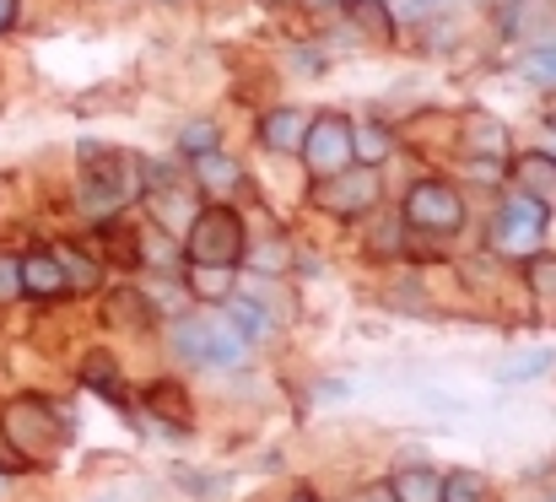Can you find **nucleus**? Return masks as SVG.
<instances>
[{
    "mask_svg": "<svg viewBox=\"0 0 556 502\" xmlns=\"http://www.w3.org/2000/svg\"><path fill=\"white\" fill-rule=\"evenodd\" d=\"M168 346H174V356L189 362V367H222V373H227V367H243V362L254 356V340L227 319L222 303H205V309L179 314V319L168 325Z\"/></svg>",
    "mask_w": 556,
    "mask_h": 502,
    "instance_id": "nucleus-1",
    "label": "nucleus"
},
{
    "mask_svg": "<svg viewBox=\"0 0 556 502\" xmlns=\"http://www.w3.org/2000/svg\"><path fill=\"white\" fill-rule=\"evenodd\" d=\"M81 178H76V205H81V216L87 222H114L136 194H141V173L130 167L125 152H114V147H98V141H87L81 147Z\"/></svg>",
    "mask_w": 556,
    "mask_h": 502,
    "instance_id": "nucleus-2",
    "label": "nucleus"
},
{
    "mask_svg": "<svg viewBox=\"0 0 556 502\" xmlns=\"http://www.w3.org/2000/svg\"><path fill=\"white\" fill-rule=\"evenodd\" d=\"M0 432H5V443L22 454V465H49V460L65 449V438H71L65 416H60L49 400H38V394L11 400V405L0 411Z\"/></svg>",
    "mask_w": 556,
    "mask_h": 502,
    "instance_id": "nucleus-3",
    "label": "nucleus"
},
{
    "mask_svg": "<svg viewBox=\"0 0 556 502\" xmlns=\"http://www.w3.org/2000/svg\"><path fill=\"white\" fill-rule=\"evenodd\" d=\"M179 249H185V265H243L249 222L227 200H205L200 216L189 222V233L179 238Z\"/></svg>",
    "mask_w": 556,
    "mask_h": 502,
    "instance_id": "nucleus-4",
    "label": "nucleus"
},
{
    "mask_svg": "<svg viewBox=\"0 0 556 502\" xmlns=\"http://www.w3.org/2000/svg\"><path fill=\"white\" fill-rule=\"evenodd\" d=\"M546 227H552V205L535 200V194H525V189H514L492 211V249L503 260H530V254H541Z\"/></svg>",
    "mask_w": 556,
    "mask_h": 502,
    "instance_id": "nucleus-5",
    "label": "nucleus"
},
{
    "mask_svg": "<svg viewBox=\"0 0 556 502\" xmlns=\"http://www.w3.org/2000/svg\"><path fill=\"white\" fill-rule=\"evenodd\" d=\"M465 194L448 178H416L400 200V222L405 233H427V238H454L465 227Z\"/></svg>",
    "mask_w": 556,
    "mask_h": 502,
    "instance_id": "nucleus-6",
    "label": "nucleus"
},
{
    "mask_svg": "<svg viewBox=\"0 0 556 502\" xmlns=\"http://www.w3.org/2000/svg\"><path fill=\"white\" fill-rule=\"evenodd\" d=\"M378 200H383V178L368 163H352L341 173H330V178H314V189H308V205L336 216V222H363V216L378 211Z\"/></svg>",
    "mask_w": 556,
    "mask_h": 502,
    "instance_id": "nucleus-7",
    "label": "nucleus"
},
{
    "mask_svg": "<svg viewBox=\"0 0 556 502\" xmlns=\"http://www.w3.org/2000/svg\"><path fill=\"white\" fill-rule=\"evenodd\" d=\"M298 158H303V173H308V178H330V173L352 167V163H357V152H352V120H346L341 109L314 114Z\"/></svg>",
    "mask_w": 556,
    "mask_h": 502,
    "instance_id": "nucleus-8",
    "label": "nucleus"
},
{
    "mask_svg": "<svg viewBox=\"0 0 556 502\" xmlns=\"http://www.w3.org/2000/svg\"><path fill=\"white\" fill-rule=\"evenodd\" d=\"M200 189H194V178L185 173H147V211H152V227L157 233H168V238H185L189 222L200 216Z\"/></svg>",
    "mask_w": 556,
    "mask_h": 502,
    "instance_id": "nucleus-9",
    "label": "nucleus"
},
{
    "mask_svg": "<svg viewBox=\"0 0 556 502\" xmlns=\"http://www.w3.org/2000/svg\"><path fill=\"white\" fill-rule=\"evenodd\" d=\"M308 109H298V103H276V109H265L260 114V147L270 152V158H298L303 152V136H308Z\"/></svg>",
    "mask_w": 556,
    "mask_h": 502,
    "instance_id": "nucleus-10",
    "label": "nucleus"
},
{
    "mask_svg": "<svg viewBox=\"0 0 556 502\" xmlns=\"http://www.w3.org/2000/svg\"><path fill=\"white\" fill-rule=\"evenodd\" d=\"M189 178H194L200 200H232V194L249 184V173L232 163L222 147H216V152H200V158H189Z\"/></svg>",
    "mask_w": 556,
    "mask_h": 502,
    "instance_id": "nucleus-11",
    "label": "nucleus"
},
{
    "mask_svg": "<svg viewBox=\"0 0 556 502\" xmlns=\"http://www.w3.org/2000/svg\"><path fill=\"white\" fill-rule=\"evenodd\" d=\"M16 265H22V298H33V303L71 298V287H65V271H60L54 249H27V254H16Z\"/></svg>",
    "mask_w": 556,
    "mask_h": 502,
    "instance_id": "nucleus-12",
    "label": "nucleus"
},
{
    "mask_svg": "<svg viewBox=\"0 0 556 502\" xmlns=\"http://www.w3.org/2000/svg\"><path fill=\"white\" fill-rule=\"evenodd\" d=\"M185 292L200 303H227L238 292V265H185Z\"/></svg>",
    "mask_w": 556,
    "mask_h": 502,
    "instance_id": "nucleus-13",
    "label": "nucleus"
},
{
    "mask_svg": "<svg viewBox=\"0 0 556 502\" xmlns=\"http://www.w3.org/2000/svg\"><path fill=\"white\" fill-rule=\"evenodd\" d=\"M394 130L383 125V120H352V152H357V163L368 167H383L389 158H394Z\"/></svg>",
    "mask_w": 556,
    "mask_h": 502,
    "instance_id": "nucleus-14",
    "label": "nucleus"
},
{
    "mask_svg": "<svg viewBox=\"0 0 556 502\" xmlns=\"http://www.w3.org/2000/svg\"><path fill=\"white\" fill-rule=\"evenodd\" d=\"M389 498L394 502H443V476L427 465H405L389 476Z\"/></svg>",
    "mask_w": 556,
    "mask_h": 502,
    "instance_id": "nucleus-15",
    "label": "nucleus"
},
{
    "mask_svg": "<svg viewBox=\"0 0 556 502\" xmlns=\"http://www.w3.org/2000/svg\"><path fill=\"white\" fill-rule=\"evenodd\" d=\"M292 265V243L287 238H249V249H243V265L238 271H249V276H281Z\"/></svg>",
    "mask_w": 556,
    "mask_h": 502,
    "instance_id": "nucleus-16",
    "label": "nucleus"
},
{
    "mask_svg": "<svg viewBox=\"0 0 556 502\" xmlns=\"http://www.w3.org/2000/svg\"><path fill=\"white\" fill-rule=\"evenodd\" d=\"M54 260H60V271H65V287H71V292H92V287L103 281V260H98V254H87V249H76V243H60V249H54Z\"/></svg>",
    "mask_w": 556,
    "mask_h": 502,
    "instance_id": "nucleus-17",
    "label": "nucleus"
},
{
    "mask_svg": "<svg viewBox=\"0 0 556 502\" xmlns=\"http://www.w3.org/2000/svg\"><path fill=\"white\" fill-rule=\"evenodd\" d=\"M514 184L525 189V194H535V200H556V163L546 152H530V158H519L514 163Z\"/></svg>",
    "mask_w": 556,
    "mask_h": 502,
    "instance_id": "nucleus-18",
    "label": "nucleus"
},
{
    "mask_svg": "<svg viewBox=\"0 0 556 502\" xmlns=\"http://www.w3.org/2000/svg\"><path fill=\"white\" fill-rule=\"evenodd\" d=\"M503 152H508V130H503L497 120L476 114V120L465 125V158H492V163H503Z\"/></svg>",
    "mask_w": 556,
    "mask_h": 502,
    "instance_id": "nucleus-19",
    "label": "nucleus"
},
{
    "mask_svg": "<svg viewBox=\"0 0 556 502\" xmlns=\"http://www.w3.org/2000/svg\"><path fill=\"white\" fill-rule=\"evenodd\" d=\"M147 405H152V422H168V427H189V405L179 384H152L147 389Z\"/></svg>",
    "mask_w": 556,
    "mask_h": 502,
    "instance_id": "nucleus-20",
    "label": "nucleus"
},
{
    "mask_svg": "<svg viewBox=\"0 0 556 502\" xmlns=\"http://www.w3.org/2000/svg\"><path fill=\"white\" fill-rule=\"evenodd\" d=\"M443 502H497V492L481 470H448L443 476Z\"/></svg>",
    "mask_w": 556,
    "mask_h": 502,
    "instance_id": "nucleus-21",
    "label": "nucleus"
},
{
    "mask_svg": "<svg viewBox=\"0 0 556 502\" xmlns=\"http://www.w3.org/2000/svg\"><path fill=\"white\" fill-rule=\"evenodd\" d=\"M519 76H525L530 87H541V92H556V43L530 49V54L519 60Z\"/></svg>",
    "mask_w": 556,
    "mask_h": 502,
    "instance_id": "nucleus-22",
    "label": "nucleus"
},
{
    "mask_svg": "<svg viewBox=\"0 0 556 502\" xmlns=\"http://www.w3.org/2000/svg\"><path fill=\"white\" fill-rule=\"evenodd\" d=\"M81 378H87V389H98V394H109V400H125V389H119V367H114L103 351H92V356H87Z\"/></svg>",
    "mask_w": 556,
    "mask_h": 502,
    "instance_id": "nucleus-23",
    "label": "nucleus"
},
{
    "mask_svg": "<svg viewBox=\"0 0 556 502\" xmlns=\"http://www.w3.org/2000/svg\"><path fill=\"white\" fill-rule=\"evenodd\" d=\"M216 147H222V130H216V120H185V130H179V152H185V158L216 152Z\"/></svg>",
    "mask_w": 556,
    "mask_h": 502,
    "instance_id": "nucleus-24",
    "label": "nucleus"
},
{
    "mask_svg": "<svg viewBox=\"0 0 556 502\" xmlns=\"http://www.w3.org/2000/svg\"><path fill=\"white\" fill-rule=\"evenodd\" d=\"M546 367H552V351H519L514 362L497 367V378H503V384H525V378H541Z\"/></svg>",
    "mask_w": 556,
    "mask_h": 502,
    "instance_id": "nucleus-25",
    "label": "nucleus"
},
{
    "mask_svg": "<svg viewBox=\"0 0 556 502\" xmlns=\"http://www.w3.org/2000/svg\"><path fill=\"white\" fill-rule=\"evenodd\" d=\"M525 265H530V292H535V298H556V260L552 254H530Z\"/></svg>",
    "mask_w": 556,
    "mask_h": 502,
    "instance_id": "nucleus-26",
    "label": "nucleus"
},
{
    "mask_svg": "<svg viewBox=\"0 0 556 502\" xmlns=\"http://www.w3.org/2000/svg\"><path fill=\"white\" fill-rule=\"evenodd\" d=\"M22 298V265L16 254H0V303H16Z\"/></svg>",
    "mask_w": 556,
    "mask_h": 502,
    "instance_id": "nucleus-27",
    "label": "nucleus"
},
{
    "mask_svg": "<svg viewBox=\"0 0 556 502\" xmlns=\"http://www.w3.org/2000/svg\"><path fill=\"white\" fill-rule=\"evenodd\" d=\"M303 11H319V16H336V11H346V0H298Z\"/></svg>",
    "mask_w": 556,
    "mask_h": 502,
    "instance_id": "nucleus-28",
    "label": "nucleus"
},
{
    "mask_svg": "<svg viewBox=\"0 0 556 502\" xmlns=\"http://www.w3.org/2000/svg\"><path fill=\"white\" fill-rule=\"evenodd\" d=\"M541 152H546V158L556 163V114L546 120V130H541Z\"/></svg>",
    "mask_w": 556,
    "mask_h": 502,
    "instance_id": "nucleus-29",
    "label": "nucleus"
},
{
    "mask_svg": "<svg viewBox=\"0 0 556 502\" xmlns=\"http://www.w3.org/2000/svg\"><path fill=\"white\" fill-rule=\"evenodd\" d=\"M357 502H394V498H389V487H368Z\"/></svg>",
    "mask_w": 556,
    "mask_h": 502,
    "instance_id": "nucleus-30",
    "label": "nucleus"
},
{
    "mask_svg": "<svg viewBox=\"0 0 556 502\" xmlns=\"http://www.w3.org/2000/svg\"><path fill=\"white\" fill-rule=\"evenodd\" d=\"M11 16H16V0H0V33L11 27Z\"/></svg>",
    "mask_w": 556,
    "mask_h": 502,
    "instance_id": "nucleus-31",
    "label": "nucleus"
},
{
    "mask_svg": "<svg viewBox=\"0 0 556 502\" xmlns=\"http://www.w3.org/2000/svg\"><path fill=\"white\" fill-rule=\"evenodd\" d=\"M421 5H427V11H438V5H448V0H421Z\"/></svg>",
    "mask_w": 556,
    "mask_h": 502,
    "instance_id": "nucleus-32",
    "label": "nucleus"
},
{
    "mask_svg": "<svg viewBox=\"0 0 556 502\" xmlns=\"http://www.w3.org/2000/svg\"><path fill=\"white\" fill-rule=\"evenodd\" d=\"M92 502H125V498H92Z\"/></svg>",
    "mask_w": 556,
    "mask_h": 502,
    "instance_id": "nucleus-33",
    "label": "nucleus"
},
{
    "mask_svg": "<svg viewBox=\"0 0 556 502\" xmlns=\"http://www.w3.org/2000/svg\"><path fill=\"white\" fill-rule=\"evenodd\" d=\"M157 5H179V0H157Z\"/></svg>",
    "mask_w": 556,
    "mask_h": 502,
    "instance_id": "nucleus-34",
    "label": "nucleus"
},
{
    "mask_svg": "<svg viewBox=\"0 0 556 502\" xmlns=\"http://www.w3.org/2000/svg\"><path fill=\"white\" fill-rule=\"evenodd\" d=\"M0 492H5V481H0Z\"/></svg>",
    "mask_w": 556,
    "mask_h": 502,
    "instance_id": "nucleus-35",
    "label": "nucleus"
},
{
    "mask_svg": "<svg viewBox=\"0 0 556 502\" xmlns=\"http://www.w3.org/2000/svg\"><path fill=\"white\" fill-rule=\"evenodd\" d=\"M314 502H319V498H314Z\"/></svg>",
    "mask_w": 556,
    "mask_h": 502,
    "instance_id": "nucleus-36",
    "label": "nucleus"
},
{
    "mask_svg": "<svg viewBox=\"0 0 556 502\" xmlns=\"http://www.w3.org/2000/svg\"><path fill=\"white\" fill-rule=\"evenodd\" d=\"M552 502H556V498H552Z\"/></svg>",
    "mask_w": 556,
    "mask_h": 502,
    "instance_id": "nucleus-37",
    "label": "nucleus"
}]
</instances>
